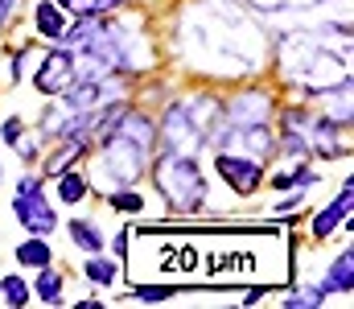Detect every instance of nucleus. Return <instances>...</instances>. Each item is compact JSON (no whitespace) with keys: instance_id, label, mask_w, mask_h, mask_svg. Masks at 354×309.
Instances as JSON below:
<instances>
[{"instance_id":"1","label":"nucleus","mask_w":354,"mask_h":309,"mask_svg":"<svg viewBox=\"0 0 354 309\" xmlns=\"http://www.w3.org/2000/svg\"><path fill=\"white\" fill-rule=\"evenodd\" d=\"M157 190L169 198L174 210H202L206 203V178L185 153H165L157 161Z\"/></svg>"},{"instance_id":"2","label":"nucleus","mask_w":354,"mask_h":309,"mask_svg":"<svg viewBox=\"0 0 354 309\" xmlns=\"http://www.w3.org/2000/svg\"><path fill=\"white\" fill-rule=\"evenodd\" d=\"M12 210H17V218H21V227H25L29 235H50V231L58 227L54 206L46 203V194H41V174H29V178L17 186Z\"/></svg>"},{"instance_id":"3","label":"nucleus","mask_w":354,"mask_h":309,"mask_svg":"<svg viewBox=\"0 0 354 309\" xmlns=\"http://www.w3.org/2000/svg\"><path fill=\"white\" fill-rule=\"evenodd\" d=\"M33 87H37L41 95H62V91H71V87H75V54H71L66 46L54 50V54H46L41 66H37V75H33Z\"/></svg>"},{"instance_id":"4","label":"nucleus","mask_w":354,"mask_h":309,"mask_svg":"<svg viewBox=\"0 0 354 309\" xmlns=\"http://www.w3.org/2000/svg\"><path fill=\"white\" fill-rule=\"evenodd\" d=\"M218 174L231 190L239 194H252L260 182H264V161L256 157H243V153H218Z\"/></svg>"},{"instance_id":"5","label":"nucleus","mask_w":354,"mask_h":309,"mask_svg":"<svg viewBox=\"0 0 354 309\" xmlns=\"http://www.w3.org/2000/svg\"><path fill=\"white\" fill-rule=\"evenodd\" d=\"M194 136H198V128H194L189 111L185 107H169V115H165V144H169V153H185V144Z\"/></svg>"},{"instance_id":"6","label":"nucleus","mask_w":354,"mask_h":309,"mask_svg":"<svg viewBox=\"0 0 354 309\" xmlns=\"http://www.w3.org/2000/svg\"><path fill=\"white\" fill-rule=\"evenodd\" d=\"M346 218H351V186H342V194L326 206L317 218H313V239L334 235V227H338V223H346Z\"/></svg>"},{"instance_id":"7","label":"nucleus","mask_w":354,"mask_h":309,"mask_svg":"<svg viewBox=\"0 0 354 309\" xmlns=\"http://www.w3.org/2000/svg\"><path fill=\"white\" fill-rule=\"evenodd\" d=\"M79 157H83V140H79V136H62V149L46 161V169H41V174H46V178H58V174H62V169H71Z\"/></svg>"},{"instance_id":"8","label":"nucleus","mask_w":354,"mask_h":309,"mask_svg":"<svg viewBox=\"0 0 354 309\" xmlns=\"http://www.w3.org/2000/svg\"><path fill=\"white\" fill-rule=\"evenodd\" d=\"M351 268H354V252L346 247V252H342V256L330 264V277H326V293H334V289H338V293H351V289H354V272H351Z\"/></svg>"},{"instance_id":"9","label":"nucleus","mask_w":354,"mask_h":309,"mask_svg":"<svg viewBox=\"0 0 354 309\" xmlns=\"http://www.w3.org/2000/svg\"><path fill=\"white\" fill-rule=\"evenodd\" d=\"M54 256H50V243H46V235H33V239H25L21 247H17V264L21 268H46Z\"/></svg>"},{"instance_id":"10","label":"nucleus","mask_w":354,"mask_h":309,"mask_svg":"<svg viewBox=\"0 0 354 309\" xmlns=\"http://www.w3.org/2000/svg\"><path fill=\"white\" fill-rule=\"evenodd\" d=\"M37 29H41V37L58 41V37H62V29H66V21H62V4L41 0V4H37Z\"/></svg>"},{"instance_id":"11","label":"nucleus","mask_w":354,"mask_h":309,"mask_svg":"<svg viewBox=\"0 0 354 309\" xmlns=\"http://www.w3.org/2000/svg\"><path fill=\"white\" fill-rule=\"evenodd\" d=\"M71 239H75L83 252H91V256L107 247V239L99 235V227H95V223H87V218H75V223H71Z\"/></svg>"},{"instance_id":"12","label":"nucleus","mask_w":354,"mask_h":309,"mask_svg":"<svg viewBox=\"0 0 354 309\" xmlns=\"http://www.w3.org/2000/svg\"><path fill=\"white\" fill-rule=\"evenodd\" d=\"M33 293L46 301V306H58V297H62V277L46 264V268H37V281H33Z\"/></svg>"},{"instance_id":"13","label":"nucleus","mask_w":354,"mask_h":309,"mask_svg":"<svg viewBox=\"0 0 354 309\" xmlns=\"http://www.w3.org/2000/svg\"><path fill=\"white\" fill-rule=\"evenodd\" d=\"M62 8H71L75 17H107V12H115L124 0H58Z\"/></svg>"},{"instance_id":"14","label":"nucleus","mask_w":354,"mask_h":309,"mask_svg":"<svg viewBox=\"0 0 354 309\" xmlns=\"http://www.w3.org/2000/svg\"><path fill=\"white\" fill-rule=\"evenodd\" d=\"M83 194H87V182H83V178H79V174H71V169H62V174H58V198H62V203H79V198H83Z\"/></svg>"},{"instance_id":"15","label":"nucleus","mask_w":354,"mask_h":309,"mask_svg":"<svg viewBox=\"0 0 354 309\" xmlns=\"http://www.w3.org/2000/svg\"><path fill=\"white\" fill-rule=\"evenodd\" d=\"M0 297H4L12 309L29 306V285H25L21 277H4V281H0Z\"/></svg>"},{"instance_id":"16","label":"nucleus","mask_w":354,"mask_h":309,"mask_svg":"<svg viewBox=\"0 0 354 309\" xmlns=\"http://www.w3.org/2000/svg\"><path fill=\"white\" fill-rule=\"evenodd\" d=\"M115 272H120V268H115L111 260H103L99 252H95V260L87 264V281H91V285H111V281H115Z\"/></svg>"},{"instance_id":"17","label":"nucleus","mask_w":354,"mask_h":309,"mask_svg":"<svg viewBox=\"0 0 354 309\" xmlns=\"http://www.w3.org/2000/svg\"><path fill=\"white\" fill-rule=\"evenodd\" d=\"M107 203L115 206V210H124V214H140V210H145V198H140V194H132V190H120V186L111 190V198H107Z\"/></svg>"},{"instance_id":"18","label":"nucleus","mask_w":354,"mask_h":309,"mask_svg":"<svg viewBox=\"0 0 354 309\" xmlns=\"http://www.w3.org/2000/svg\"><path fill=\"white\" fill-rule=\"evenodd\" d=\"M322 297H326V289H301V293H288L284 297V306L288 309H313V306H322Z\"/></svg>"},{"instance_id":"19","label":"nucleus","mask_w":354,"mask_h":309,"mask_svg":"<svg viewBox=\"0 0 354 309\" xmlns=\"http://www.w3.org/2000/svg\"><path fill=\"white\" fill-rule=\"evenodd\" d=\"M169 297H174L169 285H140L136 289V301H145V306H157V301H169Z\"/></svg>"},{"instance_id":"20","label":"nucleus","mask_w":354,"mask_h":309,"mask_svg":"<svg viewBox=\"0 0 354 309\" xmlns=\"http://www.w3.org/2000/svg\"><path fill=\"white\" fill-rule=\"evenodd\" d=\"M0 140H4V144H17V140H21V120H4Z\"/></svg>"},{"instance_id":"21","label":"nucleus","mask_w":354,"mask_h":309,"mask_svg":"<svg viewBox=\"0 0 354 309\" xmlns=\"http://www.w3.org/2000/svg\"><path fill=\"white\" fill-rule=\"evenodd\" d=\"M12 8H17V0H0V29L12 21Z\"/></svg>"}]
</instances>
